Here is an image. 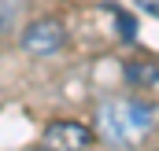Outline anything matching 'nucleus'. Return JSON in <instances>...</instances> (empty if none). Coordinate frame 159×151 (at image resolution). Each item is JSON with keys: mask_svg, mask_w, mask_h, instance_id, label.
<instances>
[{"mask_svg": "<svg viewBox=\"0 0 159 151\" xmlns=\"http://www.w3.org/2000/svg\"><path fill=\"white\" fill-rule=\"evenodd\" d=\"M129 77L133 81H148V85H156V67L148 63V67H129Z\"/></svg>", "mask_w": 159, "mask_h": 151, "instance_id": "5", "label": "nucleus"}, {"mask_svg": "<svg viewBox=\"0 0 159 151\" xmlns=\"http://www.w3.org/2000/svg\"><path fill=\"white\" fill-rule=\"evenodd\" d=\"M96 129H100V136L107 144L133 148V144H141L156 129V107L141 103V100H126V96L104 100L96 107Z\"/></svg>", "mask_w": 159, "mask_h": 151, "instance_id": "1", "label": "nucleus"}, {"mask_svg": "<svg viewBox=\"0 0 159 151\" xmlns=\"http://www.w3.org/2000/svg\"><path fill=\"white\" fill-rule=\"evenodd\" d=\"M22 52L34 55V59H48L56 55L63 44H67V26L59 19H34L26 30H22Z\"/></svg>", "mask_w": 159, "mask_h": 151, "instance_id": "2", "label": "nucleus"}, {"mask_svg": "<svg viewBox=\"0 0 159 151\" xmlns=\"http://www.w3.org/2000/svg\"><path fill=\"white\" fill-rule=\"evenodd\" d=\"M15 26V4L11 0H0V37Z\"/></svg>", "mask_w": 159, "mask_h": 151, "instance_id": "4", "label": "nucleus"}, {"mask_svg": "<svg viewBox=\"0 0 159 151\" xmlns=\"http://www.w3.org/2000/svg\"><path fill=\"white\" fill-rule=\"evenodd\" d=\"M41 144L44 148H63V151H78L93 144V129L81 125V122H52L44 133H41Z\"/></svg>", "mask_w": 159, "mask_h": 151, "instance_id": "3", "label": "nucleus"}]
</instances>
